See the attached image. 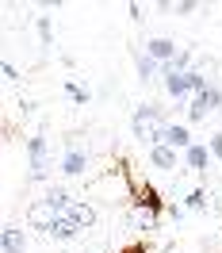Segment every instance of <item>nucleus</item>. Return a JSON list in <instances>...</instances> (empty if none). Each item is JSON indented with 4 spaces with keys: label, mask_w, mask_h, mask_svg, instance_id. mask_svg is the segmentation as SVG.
I'll return each instance as SVG.
<instances>
[{
    "label": "nucleus",
    "mask_w": 222,
    "mask_h": 253,
    "mask_svg": "<svg viewBox=\"0 0 222 253\" xmlns=\"http://www.w3.org/2000/svg\"><path fill=\"white\" fill-rule=\"evenodd\" d=\"M184 207H188V211H207V188H191L188 196H184Z\"/></svg>",
    "instance_id": "obj_16"
},
{
    "label": "nucleus",
    "mask_w": 222,
    "mask_h": 253,
    "mask_svg": "<svg viewBox=\"0 0 222 253\" xmlns=\"http://www.w3.org/2000/svg\"><path fill=\"white\" fill-rule=\"evenodd\" d=\"M203 96H207V104H211V111H219V108H222V84H211Z\"/></svg>",
    "instance_id": "obj_19"
},
{
    "label": "nucleus",
    "mask_w": 222,
    "mask_h": 253,
    "mask_svg": "<svg viewBox=\"0 0 222 253\" xmlns=\"http://www.w3.org/2000/svg\"><path fill=\"white\" fill-rule=\"evenodd\" d=\"M146 54H149L153 62L169 65V62H173V58H176V54H180V46H176L173 39H165V35H153V39L146 42Z\"/></svg>",
    "instance_id": "obj_6"
},
{
    "label": "nucleus",
    "mask_w": 222,
    "mask_h": 253,
    "mask_svg": "<svg viewBox=\"0 0 222 253\" xmlns=\"http://www.w3.org/2000/svg\"><path fill=\"white\" fill-rule=\"evenodd\" d=\"M58 165H62V161L50 154L46 134H42V130L31 134V138H27V184H46L50 173H54Z\"/></svg>",
    "instance_id": "obj_2"
},
{
    "label": "nucleus",
    "mask_w": 222,
    "mask_h": 253,
    "mask_svg": "<svg viewBox=\"0 0 222 253\" xmlns=\"http://www.w3.org/2000/svg\"><path fill=\"white\" fill-rule=\"evenodd\" d=\"M149 165L153 169H161V173H176L180 169V154H176L173 146H149Z\"/></svg>",
    "instance_id": "obj_5"
},
{
    "label": "nucleus",
    "mask_w": 222,
    "mask_h": 253,
    "mask_svg": "<svg viewBox=\"0 0 222 253\" xmlns=\"http://www.w3.org/2000/svg\"><path fill=\"white\" fill-rule=\"evenodd\" d=\"M65 96H69V100H73V104H80V108H88V92H84V88H80L77 81H65Z\"/></svg>",
    "instance_id": "obj_17"
},
{
    "label": "nucleus",
    "mask_w": 222,
    "mask_h": 253,
    "mask_svg": "<svg viewBox=\"0 0 222 253\" xmlns=\"http://www.w3.org/2000/svg\"><path fill=\"white\" fill-rule=\"evenodd\" d=\"M54 219H58V211H54L46 200H35V204L27 207V226H35V230H50Z\"/></svg>",
    "instance_id": "obj_7"
},
{
    "label": "nucleus",
    "mask_w": 222,
    "mask_h": 253,
    "mask_svg": "<svg viewBox=\"0 0 222 253\" xmlns=\"http://www.w3.org/2000/svg\"><path fill=\"white\" fill-rule=\"evenodd\" d=\"M165 146H173L176 154H188L191 146H195V138H191V126L188 123H169L165 126V138H161Z\"/></svg>",
    "instance_id": "obj_4"
},
{
    "label": "nucleus",
    "mask_w": 222,
    "mask_h": 253,
    "mask_svg": "<svg viewBox=\"0 0 222 253\" xmlns=\"http://www.w3.org/2000/svg\"><path fill=\"white\" fill-rule=\"evenodd\" d=\"M42 200H46V204L54 207L58 215H69V207L77 204V200L69 196V188H62V184H50V188H46V196H42Z\"/></svg>",
    "instance_id": "obj_11"
},
{
    "label": "nucleus",
    "mask_w": 222,
    "mask_h": 253,
    "mask_svg": "<svg viewBox=\"0 0 222 253\" xmlns=\"http://www.w3.org/2000/svg\"><path fill=\"white\" fill-rule=\"evenodd\" d=\"M0 250L4 253H27V238H23V230H19L16 222H8L0 230Z\"/></svg>",
    "instance_id": "obj_10"
},
{
    "label": "nucleus",
    "mask_w": 222,
    "mask_h": 253,
    "mask_svg": "<svg viewBox=\"0 0 222 253\" xmlns=\"http://www.w3.org/2000/svg\"><path fill=\"white\" fill-rule=\"evenodd\" d=\"M119 253H149V242H142V238H134V242H127Z\"/></svg>",
    "instance_id": "obj_21"
},
{
    "label": "nucleus",
    "mask_w": 222,
    "mask_h": 253,
    "mask_svg": "<svg viewBox=\"0 0 222 253\" xmlns=\"http://www.w3.org/2000/svg\"><path fill=\"white\" fill-rule=\"evenodd\" d=\"M0 73H4V81H19V69L12 62H0Z\"/></svg>",
    "instance_id": "obj_22"
},
{
    "label": "nucleus",
    "mask_w": 222,
    "mask_h": 253,
    "mask_svg": "<svg viewBox=\"0 0 222 253\" xmlns=\"http://www.w3.org/2000/svg\"><path fill=\"white\" fill-rule=\"evenodd\" d=\"M84 169H88V150H80V146H65L58 173H62V176H80Z\"/></svg>",
    "instance_id": "obj_3"
},
{
    "label": "nucleus",
    "mask_w": 222,
    "mask_h": 253,
    "mask_svg": "<svg viewBox=\"0 0 222 253\" xmlns=\"http://www.w3.org/2000/svg\"><path fill=\"white\" fill-rule=\"evenodd\" d=\"M161 84H165V96H169V100H176V104H184V100H191V84H188V73H165V77H161Z\"/></svg>",
    "instance_id": "obj_8"
},
{
    "label": "nucleus",
    "mask_w": 222,
    "mask_h": 253,
    "mask_svg": "<svg viewBox=\"0 0 222 253\" xmlns=\"http://www.w3.org/2000/svg\"><path fill=\"white\" fill-rule=\"evenodd\" d=\"M184 165H188V169H195V173H207V165H211V146L195 142L188 154H184Z\"/></svg>",
    "instance_id": "obj_13"
},
{
    "label": "nucleus",
    "mask_w": 222,
    "mask_h": 253,
    "mask_svg": "<svg viewBox=\"0 0 222 253\" xmlns=\"http://www.w3.org/2000/svg\"><path fill=\"white\" fill-rule=\"evenodd\" d=\"M35 31H38V42H42V50L54 46V27H50V16H38V19H35Z\"/></svg>",
    "instance_id": "obj_15"
},
{
    "label": "nucleus",
    "mask_w": 222,
    "mask_h": 253,
    "mask_svg": "<svg viewBox=\"0 0 222 253\" xmlns=\"http://www.w3.org/2000/svg\"><path fill=\"white\" fill-rule=\"evenodd\" d=\"M127 12H130V19H134V23H142V4H130Z\"/></svg>",
    "instance_id": "obj_23"
},
{
    "label": "nucleus",
    "mask_w": 222,
    "mask_h": 253,
    "mask_svg": "<svg viewBox=\"0 0 222 253\" xmlns=\"http://www.w3.org/2000/svg\"><path fill=\"white\" fill-rule=\"evenodd\" d=\"M46 234L54 238V242H73V238L80 234V226L69 219V215H58V219H54V226H50Z\"/></svg>",
    "instance_id": "obj_12"
},
{
    "label": "nucleus",
    "mask_w": 222,
    "mask_h": 253,
    "mask_svg": "<svg viewBox=\"0 0 222 253\" xmlns=\"http://www.w3.org/2000/svg\"><path fill=\"white\" fill-rule=\"evenodd\" d=\"M130 58H134V69H138V81H146V84H149V81L153 77H161V62H153V58H149V54H146V50H130Z\"/></svg>",
    "instance_id": "obj_9"
},
{
    "label": "nucleus",
    "mask_w": 222,
    "mask_h": 253,
    "mask_svg": "<svg viewBox=\"0 0 222 253\" xmlns=\"http://www.w3.org/2000/svg\"><path fill=\"white\" fill-rule=\"evenodd\" d=\"M207 146H211V158H215V161H222V130H215Z\"/></svg>",
    "instance_id": "obj_20"
},
{
    "label": "nucleus",
    "mask_w": 222,
    "mask_h": 253,
    "mask_svg": "<svg viewBox=\"0 0 222 253\" xmlns=\"http://www.w3.org/2000/svg\"><path fill=\"white\" fill-rule=\"evenodd\" d=\"M165 126H169V108H161L157 100L138 104V108H134V115H130V130H134V138H138V142H146V146H161Z\"/></svg>",
    "instance_id": "obj_1"
},
{
    "label": "nucleus",
    "mask_w": 222,
    "mask_h": 253,
    "mask_svg": "<svg viewBox=\"0 0 222 253\" xmlns=\"http://www.w3.org/2000/svg\"><path fill=\"white\" fill-rule=\"evenodd\" d=\"M69 219L77 222L80 230H88V226L96 222V207H92V204H84V200H77V204L69 207Z\"/></svg>",
    "instance_id": "obj_14"
},
{
    "label": "nucleus",
    "mask_w": 222,
    "mask_h": 253,
    "mask_svg": "<svg viewBox=\"0 0 222 253\" xmlns=\"http://www.w3.org/2000/svg\"><path fill=\"white\" fill-rule=\"evenodd\" d=\"M161 8H165V12H176V16H191L199 4H195V0H180V4H161Z\"/></svg>",
    "instance_id": "obj_18"
}]
</instances>
